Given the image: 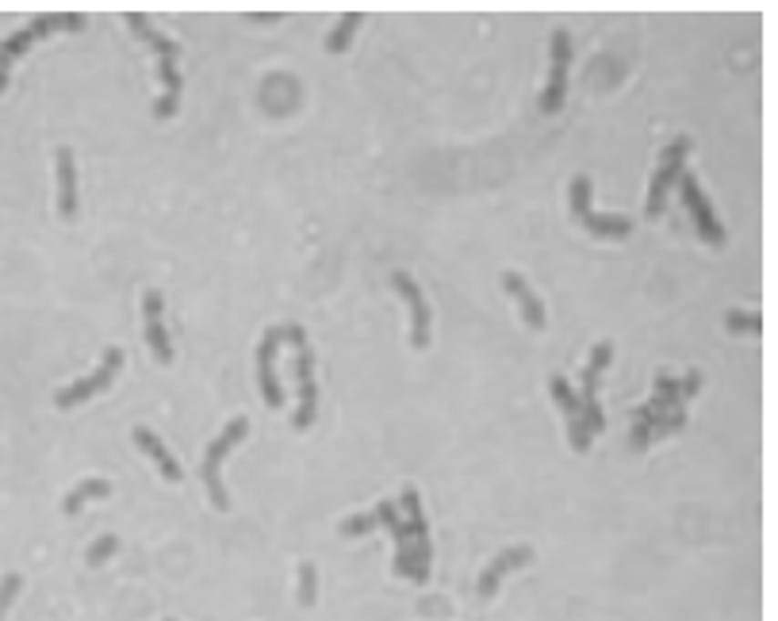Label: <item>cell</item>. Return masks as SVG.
Returning <instances> with one entry per match:
<instances>
[{
  "mask_svg": "<svg viewBox=\"0 0 778 621\" xmlns=\"http://www.w3.org/2000/svg\"><path fill=\"white\" fill-rule=\"evenodd\" d=\"M127 24H131L146 43H150V50L158 54V77H161V85H165V93L158 97V104H154V116L158 119H169L173 112H177V100H180V69H177V43L173 39H165V35L158 31V27H150V20H146L142 12H127Z\"/></svg>",
  "mask_w": 778,
  "mask_h": 621,
  "instance_id": "1",
  "label": "cell"
},
{
  "mask_svg": "<svg viewBox=\"0 0 778 621\" xmlns=\"http://www.w3.org/2000/svg\"><path fill=\"white\" fill-rule=\"evenodd\" d=\"M246 433H250V422H246V418H230V422L222 426V433H219L215 442L208 445V453H203L200 476H203V487H208L211 506H219V510H227V506H230L227 487H222V480H219V464H222V456H227L238 442H246Z\"/></svg>",
  "mask_w": 778,
  "mask_h": 621,
  "instance_id": "2",
  "label": "cell"
},
{
  "mask_svg": "<svg viewBox=\"0 0 778 621\" xmlns=\"http://www.w3.org/2000/svg\"><path fill=\"white\" fill-rule=\"evenodd\" d=\"M81 27H85V15L81 12H58V15H39L35 24H27L24 31H15L12 39H5V46H0V88H5L8 66L20 58L31 43H39L43 35H50V31H81Z\"/></svg>",
  "mask_w": 778,
  "mask_h": 621,
  "instance_id": "3",
  "label": "cell"
},
{
  "mask_svg": "<svg viewBox=\"0 0 778 621\" xmlns=\"http://www.w3.org/2000/svg\"><path fill=\"white\" fill-rule=\"evenodd\" d=\"M571 215L579 219V223L590 230V234H599V239H629V230H633V223H629L625 215H595V208H590V177H576L571 180Z\"/></svg>",
  "mask_w": 778,
  "mask_h": 621,
  "instance_id": "4",
  "label": "cell"
},
{
  "mask_svg": "<svg viewBox=\"0 0 778 621\" xmlns=\"http://www.w3.org/2000/svg\"><path fill=\"white\" fill-rule=\"evenodd\" d=\"M687 154H691V138H675V142L663 150L660 169H656V177H652V185H648V204H644L648 219H660V215H663L667 188H671L675 180L682 177V161H687Z\"/></svg>",
  "mask_w": 778,
  "mask_h": 621,
  "instance_id": "5",
  "label": "cell"
},
{
  "mask_svg": "<svg viewBox=\"0 0 778 621\" xmlns=\"http://www.w3.org/2000/svg\"><path fill=\"white\" fill-rule=\"evenodd\" d=\"M609 357H614V345H609V341H599L595 350H590L587 369H583V399H579V407H583V422H587L590 433H599V430L606 426L602 407H599V380H602V372H606Z\"/></svg>",
  "mask_w": 778,
  "mask_h": 621,
  "instance_id": "6",
  "label": "cell"
},
{
  "mask_svg": "<svg viewBox=\"0 0 778 621\" xmlns=\"http://www.w3.org/2000/svg\"><path fill=\"white\" fill-rule=\"evenodd\" d=\"M119 369H123V350H107L104 361H100V369L92 372V376H85V380H77V383H69V388H62L58 395H54V403H58V411L81 407L85 399H92L97 392H104L107 383L119 376Z\"/></svg>",
  "mask_w": 778,
  "mask_h": 621,
  "instance_id": "7",
  "label": "cell"
},
{
  "mask_svg": "<svg viewBox=\"0 0 778 621\" xmlns=\"http://www.w3.org/2000/svg\"><path fill=\"white\" fill-rule=\"evenodd\" d=\"M403 514H406V529H411L415 541V583L430 579V529H425V514H422V499L415 487H403Z\"/></svg>",
  "mask_w": 778,
  "mask_h": 621,
  "instance_id": "8",
  "label": "cell"
},
{
  "mask_svg": "<svg viewBox=\"0 0 778 621\" xmlns=\"http://www.w3.org/2000/svg\"><path fill=\"white\" fill-rule=\"evenodd\" d=\"M568 66H571V35L564 27L552 31V73H548V88L541 97L545 112H560L564 93H568Z\"/></svg>",
  "mask_w": 778,
  "mask_h": 621,
  "instance_id": "9",
  "label": "cell"
},
{
  "mask_svg": "<svg viewBox=\"0 0 778 621\" xmlns=\"http://www.w3.org/2000/svg\"><path fill=\"white\" fill-rule=\"evenodd\" d=\"M295 383H300V411H295V430H307L319 414V383H314V361L311 345H295Z\"/></svg>",
  "mask_w": 778,
  "mask_h": 621,
  "instance_id": "10",
  "label": "cell"
},
{
  "mask_svg": "<svg viewBox=\"0 0 778 621\" xmlns=\"http://www.w3.org/2000/svg\"><path fill=\"white\" fill-rule=\"evenodd\" d=\"M679 192H682V199H687V208H691V215H694V227H698L701 239H706L710 246H725V227L717 223L713 208L706 204V196H701L698 180H694L691 173H682V177H679Z\"/></svg>",
  "mask_w": 778,
  "mask_h": 621,
  "instance_id": "11",
  "label": "cell"
},
{
  "mask_svg": "<svg viewBox=\"0 0 778 621\" xmlns=\"http://www.w3.org/2000/svg\"><path fill=\"white\" fill-rule=\"evenodd\" d=\"M281 341H288L284 338V326H269L261 345H257V380H261V395H265L269 407H281L284 403V392H281V383H276V369H272Z\"/></svg>",
  "mask_w": 778,
  "mask_h": 621,
  "instance_id": "12",
  "label": "cell"
},
{
  "mask_svg": "<svg viewBox=\"0 0 778 621\" xmlns=\"http://www.w3.org/2000/svg\"><path fill=\"white\" fill-rule=\"evenodd\" d=\"M161 291L158 288H146L142 296V319H146V341H150V350L158 357V364H169L173 361V345H169V331H165V319H161Z\"/></svg>",
  "mask_w": 778,
  "mask_h": 621,
  "instance_id": "13",
  "label": "cell"
},
{
  "mask_svg": "<svg viewBox=\"0 0 778 621\" xmlns=\"http://www.w3.org/2000/svg\"><path fill=\"white\" fill-rule=\"evenodd\" d=\"M392 284L399 288V296L406 300V307H411V341H415V350H425V345H430V307H425L418 284L406 277V272H392Z\"/></svg>",
  "mask_w": 778,
  "mask_h": 621,
  "instance_id": "14",
  "label": "cell"
},
{
  "mask_svg": "<svg viewBox=\"0 0 778 621\" xmlns=\"http://www.w3.org/2000/svg\"><path fill=\"white\" fill-rule=\"evenodd\" d=\"M533 560V549L529 545H514V549H507V553H498L487 568H484V575H479V598H495V591H498V579H503L507 572H514V568H522V564H529Z\"/></svg>",
  "mask_w": 778,
  "mask_h": 621,
  "instance_id": "15",
  "label": "cell"
},
{
  "mask_svg": "<svg viewBox=\"0 0 778 621\" xmlns=\"http://www.w3.org/2000/svg\"><path fill=\"white\" fill-rule=\"evenodd\" d=\"M58 211L66 223L77 219V161H73L69 146L58 150Z\"/></svg>",
  "mask_w": 778,
  "mask_h": 621,
  "instance_id": "16",
  "label": "cell"
},
{
  "mask_svg": "<svg viewBox=\"0 0 778 621\" xmlns=\"http://www.w3.org/2000/svg\"><path fill=\"white\" fill-rule=\"evenodd\" d=\"M131 437H135V445H138V449H142V453H146V456H150V461L158 464V472H161L165 480H169V484H177V480H180V464H177V456H173L169 449H165V445L158 442V433H154V430L135 426V433H131Z\"/></svg>",
  "mask_w": 778,
  "mask_h": 621,
  "instance_id": "17",
  "label": "cell"
},
{
  "mask_svg": "<svg viewBox=\"0 0 778 621\" xmlns=\"http://www.w3.org/2000/svg\"><path fill=\"white\" fill-rule=\"evenodd\" d=\"M503 288L517 300V310H522V319L533 326V331H541V326H545V303L533 296V288L526 284V277H517V272H507V277H503Z\"/></svg>",
  "mask_w": 778,
  "mask_h": 621,
  "instance_id": "18",
  "label": "cell"
},
{
  "mask_svg": "<svg viewBox=\"0 0 778 621\" xmlns=\"http://www.w3.org/2000/svg\"><path fill=\"white\" fill-rule=\"evenodd\" d=\"M107 495H111V484H107V480H85L81 487H73L69 495H66L62 510H66V514H77V510H81L85 503H92V499H107Z\"/></svg>",
  "mask_w": 778,
  "mask_h": 621,
  "instance_id": "19",
  "label": "cell"
},
{
  "mask_svg": "<svg viewBox=\"0 0 778 621\" xmlns=\"http://www.w3.org/2000/svg\"><path fill=\"white\" fill-rule=\"evenodd\" d=\"M361 27V12H345L338 24H333V31L326 35V50L330 54H342L349 43H353V31Z\"/></svg>",
  "mask_w": 778,
  "mask_h": 621,
  "instance_id": "20",
  "label": "cell"
},
{
  "mask_svg": "<svg viewBox=\"0 0 778 621\" xmlns=\"http://www.w3.org/2000/svg\"><path fill=\"white\" fill-rule=\"evenodd\" d=\"M116 553H119V537H116V534H104V537L85 553V564H88V568H100V564H107Z\"/></svg>",
  "mask_w": 778,
  "mask_h": 621,
  "instance_id": "21",
  "label": "cell"
},
{
  "mask_svg": "<svg viewBox=\"0 0 778 621\" xmlns=\"http://www.w3.org/2000/svg\"><path fill=\"white\" fill-rule=\"evenodd\" d=\"M548 388H552V399L560 403V411H564V414H583L579 399H576V392L568 388V380H564V376H552V380H548Z\"/></svg>",
  "mask_w": 778,
  "mask_h": 621,
  "instance_id": "22",
  "label": "cell"
},
{
  "mask_svg": "<svg viewBox=\"0 0 778 621\" xmlns=\"http://www.w3.org/2000/svg\"><path fill=\"white\" fill-rule=\"evenodd\" d=\"M319 591V579H314V564L307 560V564H300V606H314V595Z\"/></svg>",
  "mask_w": 778,
  "mask_h": 621,
  "instance_id": "23",
  "label": "cell"
},
{
  "mask_svg": "<svg viewBox=\"0 0 778 621\" xmlns=\"http://www.w3.org/2000/svg\"><path fill=\"white\" fill-rule=\"evenodd\" d=\"M373 529H380V514H376V510H373V514H357V518L342 522V537H361V534H373Z\"/></svg>",
  "mask_w": 778,
  "mask_h": 621,
  "instance_id": "24",
  "label": "cell"
},
{
  "mask_svg": "<svg viewBox=\"0 0 778 621\" xmlns=\"http://www.w3.org/2000/svg\"><path fill=\"white\" fill-rule=\"evenodd\" d=\"M568 430H571V449H576V453H587V449H590V437H595V433L587 430L583 414H568Z\"/></svg>",
  "mask_w": 778,
  "mask_h": 621,
  "instance_id": "25",
  "label": "cell"
},
{
  "mask_svg": "<svg viewBox=\"0 0 778 621\" xmlns=\"http://www.w3.org/2000/svg\"><path fill=\"white\" fill-rule=\"evenodd\" d=\"M20 587H24V579L15 575V572H8L5 583H0V621H5V614H8L12 602H15V595H20Z\"/></svg>",
  "mask_w": 778,
  "mask_h": 621,
  "instance_id": "26",
  "label": "cell"
},
{
  "mask_svg": "<svg viewBox=\"0 0 778 621\" xmlns=\"http://www.w3.org/2000/svg\"><path fill=\"white\" fill-rule=\"evenodd\" d=\"M759 326H763V322H759L755 310H729V331L732 334H740V331H752L755 334Z\"/></svg>",
  "mask_w": 778,
  "mask_h": 621,
  "instance_id": "27",
  "label": "cell"
},
{
  "mask_svg": "<svg viewBox=\"0 0 778 621\" xmlns=\"http://www.w3.org/2000/svg\"><path fill=\"white\" fill-rule=\"evenodd\" d=\"M284 12H250V20H281Z\"/></svg>",
  "mask_w": 778,
  "mask_h": 621,
  "instance_id": "28",
  "label": "cell"
},
{
  "mask_svg": "<svg viewBox=\"0 0 778 621\" xmlns=\"http://www.w3.org/2000/svg\"><path fill=\"white\" fill-rule=\"evenodd\" d=\"M165 621H173V617H165Z\"/></svg>",
  "mask_w": 778,
  "mask_h": 621,
  "instance_id": "29",
  "label": "cell"
}]
</instances>
